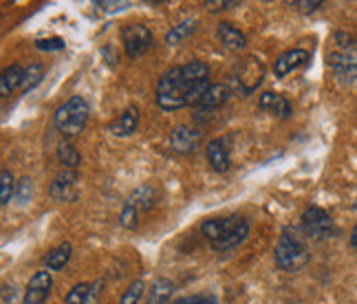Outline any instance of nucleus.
<instances>
[{"label":"nucleus","instance_id":"1","mask_svg":"<svg viewBox=\"0 0 357 304\" xmlns=\"http://www.w3.org/2000/svg\"><path fill=\"white\" fill-rule=\"evenodd\" d=\"M210 89V68L205 62H188L183 66H172L161 75L157 84V104L163 110H176L183 106H195Z\"/></svg>","mask_w":357,"mask_h":304},{"label":"nucleus","instance_id":"2","mask_svg":"<svg viewBox=\"0 0 357 304\" xmlns=\"http://www.w3.org/2000/svg\"><path fill=\"white\" fill-rule=\"evenodd\" d=\"M201 231L216 252H229L245 243L247 234H250V223L243 216L210 218L201 225Z\"/></svg>","mask_w":357,"mask_h":304},{"label":"nucleus","instance_id":"3","mask_svg":"<svg viewBox=\"0 0 357 304\" xmlns=\"http://www.w3.org/2000/svg\"><path fill=\"white\" fill-rule=\"evenodd\" d=\"M273 258H276V265L280 269L296 271L309 260V250L296 229H284L276 245V252H273Z\"/></svg>","mask_w":357,"mask_h":304},{"label":"nucleus","instance_id":"4","mask_svg":"<svg viewBox=\"0 0 357 304\" xmlns=\"http://www.w3.org/2000/svg\"><path fill=\"white\" fill-rule=\"evenodd\" d=\"M89 104L86 100H82L79 95L71 98L66 104H62L56 113V128L66 135V137H73V135H79L82 130L86 128V121H89Z\"/></svg>","mask_w":357,"mask_h":304},{"label":"nucleus","instance_id":"5","mask_svg":"<svg viewBox=\"0 0 357 304\" xmlns=\"http://www.w3.org/2000/svg\"><path fill=\"white\" fill-rule=\"evenodd\" d=\"M344 43H337V51L331 53V66L337 77L342 79H355L357 77V40L337 33Z\"/></svg>","mask_w":357,"mask_h":304},{"label":"nucleus","instance_id":"6","mask_svg":"<svg viewBox=\"0 0 357 304\" xmlns=\"http://www.w3.org/2000/svg\"><path fill=\"white\" fill-rule=\"evenodd\" d=\"M121 43H123V51L130 60H137L139 55H144L150 47H153V31L144 24H128L123 26L121 31Z\"/></svg>","mask_w":357,"mask_h":304},{"label":"nucleus","instance_id":"7","mask_svg":"<svg viewBox=\"0 0 357 304\" xmlns=\"http://www.w3.org/2000/svg\"><path fill=\"white\" fill-rule=\"evenodd\" d=\"M302 227L313 238H328L333 234V220L322 207H309L302 214Z\"/></svg>","mask_w":357,"mask_h":304},{"label":"nucleus","instance_id":"8","mask_svg":"<svg viewBox=\"0 0 357 304\" xmlns=\"http://www.w3.org/2000/svg\"><path fill=\"white\" fill-rule=\"evenodd\" d=\"M51 284H53V280H51V273L49 271H38V273H33V278L29 280V284H26L22 304H43L49 298Z\"/></svg>","mask_w":357,"mask_h":304},{"label":"nucleus","instance_id":"9","mask_svg":"<svg viewBox=\"0 0 357 304\" xmlns=\"http://www.w3.org/2000/svg\"><path fill=\"white\" fill-rule=\"evenodd\" d=\"M205 155H208V161L216 172H227L231 168V155H229L227 142L223 139V137L212 139L208 144V148H205Z\"/></svg>","mask_w":357,"mask_h":304},{"label":"nucleus","instance_id":"10","mask_svg":"<svg viewBox=\"0 0 357 304\" xmlns=\"http://www.w3.org/2000/svg\"><path fill=\"white\" fill-rule=\"evenodd\" d=\"M309 60V51L305 49H291V51H284L280 58L273 62V75L276 77H284L289 75L291 71H296L298 66L307 64Z\"/></svg>","mask_w":357,"mask_h":304},{"label":"nucleus","instance_id":"11","mask_svg":"<svg viewBox=\"0 0 357 304\" xmlns=\"http://www.w3.org/2000/svg\"><path fill=\"white\" fill-rule=\"evenodd\" d=\"M201 144V132L190 126H176L170 135V146L176 152H195Z\"/></svg>","mask_w":357,"mask_h":304},{"label":"nucleus","instance_id":"12","mask_svg":"<svg viewBox=\"0 0 357 304\" xmlns=\"http://www.w3.org/2000/svg\"><path fill=\"white\" fill-rule=\"evenodd\" d=\"M75 183H77V174L73 170H64L60 172L51 183V197L58 201H71L77 197L75 192Z\"/></svg>","mask_w":357,"mask_h":304},{"label":"nucleus","instance_id":"13","mask_svg":"<svg viewBox=\"0 0 357 304\" xmlns=\"http://www.w3.org/2000/svg\"><path fill=\"white\" fill-rule=\"evenodd\" d=\"M236 79L243 84L245 93L256 91L260 82H263V64H260L256 58H247L243 62V66H241V73H238Z\"/></svg>","mask_w":357,"mask_h":304},{"label":"nucleus","instance_id":"14","mask_svg":"<svg viewBox=\"0 0 357 304\" xmlns=\"http://www.w3.org/2000/svg\"><path fill=\"white\" fill-rule=\"evenodd\" d=\"M137 126H139V110L137 108H126L123 113H119L111 123H108V130H111L113 135L117 137H128L137 130Z\"/></svg>","mask_w":357,"mask_h":304},{"label":"nucleus","instance_id":"15","mask_svg":"<svg viewBox=\"0 0 357 304\" xmlns=\"http://www.w3.org/2000/svg\"><path fill=\"white\" fill-rule=\"evenodd\" d=\"M258 108L267 110V113L276 115L280 119H287L291 115V104L287 102L284 95H278V93H263V95H260Z\"/></svg>","mask_w":357,"mask_h":304},{"label":"nucleus","instance_id":"16","mask_svg":"<svg viewBox=\"0 0 357 304\" xmlns=\"http://www.w3.org/2000/svg\"><path fill=\"white\" fill-rule=\"evenodd\" d=\"M216 33H218V40L223 43V47H227L231 51H241L245 47V43H247L245 33L231 22H221V24H218Z\"/></svg>","mask_w":357,"mask_h":304},{"label":"nucleus","instance_id":"17","mask_svg":"<svg viewBox=\"0 0 357 304\" xmlns=\"http://www.w3.org/2000/svg\"><path fill=\"white\" fill-rule=\"evenodd\" d=\"M227 100H229V86H225V84H210V89L205 91V95L201 98L199 106L205 108V110H214V108H221Z\"/></svg>","mask_w":357,"mask_h":304},{"label":"nucleus","instance_id":"18","mask_svg":"<svg viewBox=\"0 0 357 304\" xmlns=\"http://www.w3.org/2000/svg\"><path fill=\"white\" fill-rule=\"evenodd\" d=\"M22 77H24V71L18 66V64H11L3 71V77H0V95L7 98V95L22 84Z\"/></svg>","mask_w":357,"mask_h":304},{"label":"nucleus","instance_id":"19","mask_svg":"<svg viewBox=\"0 0 357 304\" xmlns=\"http://www.w3.org/2000/svg\"><path fill=\"white\" fill-rule=\"evenodd\" d=\"M71 254H73V247L68 245V243L56 247V250H51V252L47 254V258H45L47 269H51V271H60V269H64V265L68 262V258H71Z\"/></svg>","mask_w":357,"mask_h":304},{"label":"nucleus","instance_id":"20","mask_svg":"<svg viewBox=\"0 0 357 304\" xmlns=\"http://www.w3.org/2000/svg\"><path fill=\"white\" fill-rule=\"evenodd\" d=\"M197 29V20H185V22H178L174 24L172 29L166 33V43L168 45H181L185 38H190Z\"/></svg>","mask_w":357,"mask_h":304},{"label":"nucleus","instance_id":"21","mask_svg":"<svg viewBox=\"0 0 357 304\" xmlns=\"http://www.w3.org/2000/svg\"><path fill=\"white\" fill-rule=\"evenodd\" d=\"M172 291H174L172 282L166 280V278H159L153 284V289H150V304H166L170 300Z\"/></svg>","mask_w":357,"mask_h":304},{"label":"nucleus","instance_id":"22","mask_svg":"<svg viewBox=\"0 0 357 304\" xmlns=\"http://www.w3.org/2000/svg\"><path fill=\"white\" fill-rule=\"evenodd\" d=\"M58 159L66 170H75L79 165V152L75 150V146H71L68 142H62L58 146Z\"/></svg>","mask_w":357,"mask_h":304},{"label":"nucleus","instance_id":"23","mask_svg":"<svg viewBox=\"0 0 357 304\" xmlns=\"http://www.w3.org/2000/svg\"><path fill=\"white\" fill-rule=\"evenodd\" d=\"M128 203H132L137 210H150L155 205V190L153 185H142L139 190H135V195L128 199Z\"/></svg>","mask_w":357,"mask_h":304},{"label":"nucleus","instance_id":"24","mask_svg":"<svg viewBox=\"0 0 357 304\" xmlns=\"http://www.w3.org/2000/svg\"><path fill=\"white\" fill-rule=\"evenodd\" d=\"M43 77H45V68H43V64H29L24 68V77H22V91L24 93H29L31 89H36L40 82H43Z\"/></svg>","mask_w":357,"mask_h":304},{"label":"nucleus","instance_id":"25","mask_svg":"<svg viewBox=\"0 0 357 304\" xmlns=\"http://www.w3.org/2000/svg\"><path fill=\"white\" fill-rule=\"evenodd\" d=\"M64 304H91V284L89 282L75 284L71 291L66 294Z\"/></svg>","mask_w":357,"mask_h":304},{"label":"nucleus","instance_id":"26","mask_svg":"<svg viewBox=\"0 0 357 304\" xmlns=\"http://www.w3.org/2000/svg\"><path fill=\"white\" fill-rule=\"evenodd\" d=\"M144 291H146L144 280H135V282L128 287V291L123 294V298H121V302H119V304H139V300H142Z\"/></svg>","mask_w":357,"mask_h":304},{"label":"nucleus","instance_id":"27","mask_svg":"<svg viewBox=\"0 0 357 304\" xmlns=\"http://www.w3.org/2000/svg\"><path fill=\"white\" fill-rule=\"evenodd\" d=\"M13 195V174L9 170H3L0 174V203L7 205Z\"/></svg>","mask_w":357,"mask_h":304},{"label":"nucleus","instance_id":"28","mask_svg":"<svg viewBox=\"0 0 357 304\" xmlns=\"http://www.w3.org/2000/svg\"><path fill=\"white\" fill-rule=\"evenodd\" d=\"M119 223H121L123 227H128V229L137 227V207H135L132 203H126V205H123V210H121V214H119Z\"/></svg>","mask_w":357,"mask_h":304},{"label":"nucleus","instance_id":"29","mask_svg":"<svg viewBox=\"0 0 357 304\" xmlns=\"http://www.w3.org/2000/svg\"><path fill=\"white\" fill-rule=\"evenodd\" d=\"M36 47L40 51H62L64 49V40L62 38H47V40H38Z\"/></svg>","mask_w":357,"mask_h":304},{"label":"nucleus","instance_id":"30","mask_svg":"<svg viewBox=\"0 0 357 304\" xmlns=\"http://www.w3.org/2000/svg\"><path fill=\"white\" fill-rule=\"evenodd\" d=\"M172 304H216L212 296H188V298H178Z\"/></svg>","mask_w":357,"mask_h":304},{"label":"nucleus","instance_id":"31","mask_svg":"<svg viewBox=\"0 0 357 304\" xmlns=\"http://www.w3.org/2000/svg\"><path fill=\"white\" fill-rule=\"evenodd\" d=\"M31 190H33V185H31L29 178H22L20 185H18V201L26 203V197H31Z\"/></svg>","mask_w":357,"mask_h":304},{"label":"nucleus","instance_id":"32","mask_svg":"<svg viewBox=\"0 0 357 304\" xmlns=\"http://www.w3.org/2000/svg\"><path fill=\"white\" fill-rule=\"evenodd\" d=\"M5 304H20V300H18V291H16V287H9V284H5Z\"/></svg>","mask_w":357,"mask_h":304},{"label":"nucleus","instance_id":"33","mask_svg":"<svg viewBox=\"0 0 357 304\" xmlns=\"http://www.w3.org/2000/svg\"><path fill=\"white\" fill-rule=\"evenodd\" d=\"M205 5H208V9L216 11V9H227V7L236 5V3H231V0H208Z\"/></svg>","mask_w":357,"mask_h":304},{"label":"nucleus","instance_id":"34","mask_svg":"<svg viewBox=\"0 0 357 304\" xmlns=\"http://www.w3.org/2000/svg\"><path fill=\"white\" fill-rule=\"evenodd\" d=\"M291 7H298V9H318V7H322V3H320V0H315V3H291Z\"/></svg>","mask_w":357,"mask_h":304},{"label":"nucleus","instance_id":"35","mask_svg":"<svg viewBox=\"0 0 357 304\" xmlns=\"http://www.w3.org/2000/svg\"><path fill=\"white\" fill-rule=\"evenodd\" d=\"M351 245H355V247H357V227L351 231Z\"/></svg>","mask_w":357,"mask_h":304},{"label":"nucleus","instance_id":"36","mask_svg":"<svg viewBox=\"0 0 357 304\" xmlns=\"http://www.w3.org/2000/svg\"><path fill=\"white\" fill-rule=\"evenodd\" d=\"M355 210H357V203H355Z\"/></svg>","mask_w":357,"mask_h":304}]
</instances>
